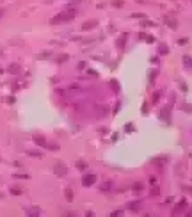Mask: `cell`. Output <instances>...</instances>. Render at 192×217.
I'll return each instance as SVG.
<instances>
[{"label": "cell", "mask_w": 192, "mask_h": 217, "mask_svg": "<svg viewBox=\"0 0 192 217\" xmlns=\"http://www.w3.org/2000/svg\"><path fill=\"white\" fill-rule=\"evenodd\" d=\"M75 16H77V11H75V9L59 13L57 16H54L52 20H50V25H59V23H62V22H70V20H73Z\"/></svg>", "instance_id": "obj_1"}, {"label": "cell", "mask_w": 192, "mask_h": 217, "mask_svg": "<svg viewBox=\"0 0 192 217\" xmlns=\"http://www.w3.org/2000/svg\"><path fill=\"white\" fill-rule=\"evenodd\" d=\"M94 182H96V176H94V174H86V176L82 178L84 187H91V185H93Z\"/></svg>", "instance_id": "obj_2"}, {"label": "cell", "mask_w": 192, "mask_h": 217, "mask_svg": "<svg viewBox=\"0 0 192 217\" xmlns=\"http://www.w3.org/2000/svg\"><path fill=\"white\" fill-rule=\"evenodd\" d=\"M54 171H55L57 176H64V174H66V166H64V164H60V162H57L55 167H54Z\"/></svg>", "instance_id": "obj_3"}, {"label": "cell", "mask_w": 192, "mask_h": 217, "mask_svg": "<svg viewBox=\"0 0 192 217\" xmlns=\"http://www.w3.org/2000/svg\"><path fill=\"white\" fill-rule=\"evenodd\" d=\"M34 142L39 146H43V148H48V141L44 139V137H41V135H36V137H34Z\"/></svg>", "instance_id": "obj_4"}, {"label": "cell", "mask_w": 192, "mask_h": 217, "mask_svg": "<svg viewBox=\"0 0 192 217\" xmlns=\"http://www.w3.org/2000/svg\"><path fill=\"white\" fill-rule=\"evenodd\" d=\"M27 215H41V208L39 206H30L27 210Z\"/></svg>", "instance_id": "obj_5"}, {"label": "cell", "mask_w": 192, "mask_h": 217, "mask_svg": "<svg viewBox=\"0 0 192 217\" xmlns=\"http://www.w3.org/2000/svg\"><path fill=\"white\" fill-rule=\"evenodd\" d=\"M164 22L167 23L171 28H176V25H178V23H176V20H174L173 16H164Z\"/></svg>", "instance_id": "obj_6"}, {"label": "cell", "mask_w": 192, "mask_h": 217, "mask_svg": "<svg viewBox=\"0 0 192 217\" xmlns=\"http://www.w3.org/2000/svg\"><path fill=\"white\" fill-rule=\"evenodd\" d=\"M64 198H66L68 201H73V189L71 187H66V190H64Z\"/></svg>", "instance_id": "obj_7"}, {"label": "cell", "mask_w": 192, "mask_h": 217, "mask_svg": "<svg viewBox=\"0 0 192 217\" xmlns=\"http://www.w3.org/2000/svg\"><path fill=\"white\" fill-rule=\"evenodd\" d=\"M77 169H78V171H86V169H87V164H86V160H78L77 162Z\"/></svg>", "instance_id": "obj_8"}, {"label": "cell", "mask_w": 192, "mask_h": 217, "mask_svg": "<svg viewBox=\"0 0 192 217\" xmlns=\"http://www.w3.org/2000/svg\"><path fill=\"white\" fill-rule=\"evenodd\" d=\"M158 54L160 55H167V54H169V48H167L165 45H160L158 46Z\"/></svg>", "instance_id": "obj_9"}, {"label": "cell", "mask_w": 192, "mask_h": 217, "mask_svg": "<svg viewBox=\"0 0 192 217\" xmlns=\"http://www.w3.org/2000/svg\"><path fill=\"white\" fill-rule=\"evenodd\" d=\"M9 71H11L13 75L20 73V64H11V66H9Z\"/></svg>", "instance_id": "obj_10"}, {"label": "cell", "mask_w": 192, "mask_h": 217, "mask_svg": "<svg viewBox=\"0 0 192 217\" xmlns=\"http://www.w3.org/2000/svg\"><path fill=\"white\" fill-rule=\"evenodd\" d=\"M93 27H96V22H86V23L82 25L84 30H89V28H93Z\"/></svg>", "instance_id": "obj_11"}, {"label": "cell", "mask_w": 192, "mask_h": 217, "mask_svg": "<svg viewBox=\"0 0 192 217\" xmlns=\"http://www.w3.org/2000/svg\"><path fill=\"white\" fill-rule=\"evenodd\" d=\"M183 64H185L187 68H192V59L189 55H183Z\"/></svg>", "instance_id": "obj_12"}, {"label": "cell", "mask_w": 192, "mask_h": 217, "mask_svg": "<svg viewBox=\"0 0 192 217\" xmlns=\"http://www.w3.org/2000/svg\"><path fill=\"white\" fill-rule=\"evenodd\" d=\"M110 87H112V91H116V93H117V91H119V84H117V80H110Z\"/></svg>", "instance_id": "obj_13"}, {"label": "cell", "mask_w": 192, "mask_h": 217, "mask_svg": "<svg viewBox=\"0 0 192 217\" xmlns=\"http://www.w3.org/2000/svg\"><path fill=\"white\" fill-rule=\"evenodd\" d=\"M27 153H29V155H30V157H38V158H39V157H41V153H39V151H36V150H29Z\"/></svg>", "instance_id": "obj_14"}, {"label": "cell", "mask_w": 192, "mask_h": 217, "mask_svg": "<svg viewBox=\"0 0 192 217\" xmlns=\"http://www.w3.org/2000/svg\"><path fill=\"white\" fill-rule=\"evenodd\" d=\"M11 194L20 196V194H22V189H16V187H13V189H11Z\"/></svg>", "instance_id": "obj_15"}, {"label": "cell", "mask_w": 192, "mask_h": 217, "mask_svg": "<svg viewBox=\"0 0 192 217\" xmlns=\"http://www.w3.org/2000/svg\"><path fill=\"white\" fill-rule=\"evenodd\" d=\"M14 178H18V180H29V174H14Z\"/></svg>", "instance_id": "obj_16"}, {"label": "cell", "mask_w": 192, "mask_h": 217, "mask_svg": "<svg viewBox=\"0 0 192 217\" xmlns=\"http://www.w3.org/2000/svg\"><path fill=\"white\" fill-rule=\"evenodd\" d=\"M143 27H155V23H153V22H148V20H146V22H143Z\"/></svg>", "instance_id": "obj_17"}, {"label": "cell", "mask_w": 192, "mask_h": 217, "mask_svg": "<svg viewBox=\"0 0 192 217\" xmlns=\"http://www.w3.org/2000/svg\"><path fill=\"white\" fill-rule=\"evenodd\" d=\"M128 208H133V212H137L135 208H139V203H130V205H128Z\"/></svg>", "instance_id": "obj_18"}, {"label": "cell", "mask_w": 192, "mask_h": 217, "mask_svg": "<svg viewBox=\"0 0 192 217\" xmlns=\"http://www.w3.org/2000/svg\"><path fill=\"white\" fill-rule=\"evenodd\" d=\"M112 4H114L116 7H121V6H123V2H121V0H112Z\"/></svg>", "instance_id": "obj_19"}, {"label": "cell", "mask_w": 192, "mask_h": 217, "mask_svg": "<svg viewBox=\"0 0 192 217\" xmlns=\"http://www.w3.org/2000/svg\"><path fill=\"white\" fill-rule=\"evenodd\" d=\"M183 109H185L187 112H192V105H189V103H185V105H183Z\"/></svg>", "instance_id": "obj_20"}, {"label": "cell", "mask_w": 192, "mask_h": 217, "mask_svg": "<svg viewBox=\"0 0 192 217\" xmlns=\"http://www.w3.org/2000/svg\"><path fill=\"white\" fill-rule=\"evenodd\" d=\"M133 189H135V190H141V189H143V185H141V183H135V185H133Z\"/></svg>", "instance_id": "obj_21"}, {"label": "cell", "mask_w": 192, "mask_h": 217, "mask_svg": "<svg viewBox=\"0 0 192 217\" xmlns=\"http://www.w3.org/2000/svg\"><path fill=\"white\" fill-rule=\"evenodd\" d=\"M178 43H180V45H185L187 39H185V38H181V39H178Z\"/></svg>", "instance_id": "obj_22"}, {"label": "cell", "mask_w": 192, "mask_h": 217, "mask_svg": "<svg viewBox=\"0 0 192 217\" xmlns=\"http://www.w3.org/2000/svg\"><path fill=\"white\" fill-rule=\"evenodd\" d=\"M68 59V55H62V57H59V62H64Z\"/></svg>", "instance_id": "obj_23"}, {"label": "cell", "mask_w": 192, "mask_h": 217, "mask_svg": "<svg viewBox=\"0 0 192 217\" xmlns=\"http://www.w3.org/2000/svg\"><path fill=\"white\" fill-rule=\"evenodd\" d=\"M149 183H151V185H157V178H149Z\"/></svg>", "instance_id": "obj_24"}, {"label": "cell", "mask_w": 192, "mask_h": 217, "mask_svg": "<svg viewBox=\"0 0 192 217\" xmlns=\"http://www.w3.org/2000/svg\"><path fill=\"white\" fill-rule=\"evenodd\" d=\"M4 16V9H0V18Z\"/></svg>", "instance_id": "obj_25"}, {"label": "cell", "mask_w": 192, "mask_h": 217, "mask_svg": "<svg viewBox=\"0 0 192 217\" xmlns=\"http://www.w3.org/2000/svg\"><path fill=\"white\" fill-rule=\"evenodd\" d=\"M2 55H4V54H2V48H0V57H2Z\"/></svg>", "instance_id": "obj_26"}, {"label": "cell", "mask_w": 192, "mask_h": 217, "mask_svg": "<svg viewBox=\"0 0 192 217\" xmlns=\"http://www.w3.org/2000/svg\"><path fill=\"white\" fill-rule=\"evenodd\" d=\"M135 2H143V0H135Z\"/></svg>", "instance_id": "obj_27"}]
</instances>
